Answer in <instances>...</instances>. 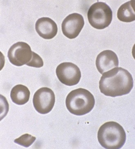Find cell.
<instances>
[{
  "label": "cell",
  "mask_w": 135,
  "mask_h": 149,
  "mask_svg": "<svg viewBox=\"0 0 135 149\" xmlns=\"http://www.w3.org/2000/svg\"><path fill=\"white\" fill-rule=\"evenodd\" d=\"M133 87L134 80L132 74L120 67L104 73L99 82L101 93L113 97L128 94Z\"/></svg>",
  "instance_id": "cell-1"
},
{
  "label": "cell",
  "mask_w": 135,
  "mask_h": 149,
  "mask_svg": "<svg viewBox=\"0 0 135 149\" xmlns=\"http://www.w3.org/2000/svg\"><path fill=\"white\" fill-rule=\"evenodd\" d=\"M98 139L102 147L107 149H119L126 142V134L119 124L108 122L102 125L98 133Z\"/></svg>",
  "instance_id": "cell-2"
},
{
  "label": "cell",
  "mask_w": 135,
  "mask_h": 149,
  "mask_svg": "<svg viewBox=\"0 0 135 149\" xmlns=\"http://www.w3.org/2000/svg\"><path fill=\"white\" fill-rule=\"evenodd\" d=\"M95 104L94 96L85 89L73 90L66 98V105L68 111L76 116H83L92 110Z\"/></svg>",
  "instance_id": "cell-3"
},
{
  "label": "cell",
  "mask_w": 135,
  "mask_h": 149,
  "mask_svg": "<svg viewBox=\"0 0 135 149\" xmlns=\"http://www.w3.org/2000/svg\"><path fill=\"white\" fill-rule=\"evenodd\" d=\"M91 25L97 29H103L110 24L112 20V11L107 4L97 2L92 5L87 13Z\"/></svg>",
  "instance_id": "cell-4"
},
{
  "label": "cell",
  "mask_w": 135,
  "mask_h": 149,
  "mask_svg": "<svg viewBox=\"0 0 135 149\" xmlns=\"http://www.w3.org/2000/svg\"><path fill=\"white\" fill-rule=\"evenodd\" d=\"M33 52L30 47L24 42H18L10 47L8 57L10 62L16 66L27 65L33 57Z\"/></svg>",
  "instance_id": "cell-5"
},
{
  "label": "cell",
  "mask_w": 135,
  "mask_h": 149,
  "mask_svg": "<svg viewBox=\"0 0 135 149\" xmlns=\"http://www.w3.org/2000/svg\"><path fill=\"white\" fill-rule=\"evenodd\" d=\"M55 97L53 91L47 87L41 88L34 94L33 104L37 111L41 114H46L53 109Z\"/></svg>",
  "instance_id": "cell-6"
},
{
  "label": "cell",
  "mask_w": 135,
  "mask_h": 149,
  "mask_svg": "<svg viewBox=\"0 0 135 149\" xmlns=\"http://www.w3.org/2000/svg\"><path fill=\"white\" fill-rule=\"evenodd\" d=\"M56 73L62 84L71 86L78 84L80 80L81 73L78 66L71 63L65 62L57 67Z\"/></svg>",
  "instance_id": "cell-7"
},
{
  "label": "cell",
  "mask_w": 135,
  "mask_h": 149,
  "mask_svg": "<svg viewBox=\"0 0 135 149\" xmlns=\"http://www.w3.org/2000/svg\"><path fill=\"white\" fill-rule=\"evenodd\" d=\"M84 21L80 14L74 13L66 17L62 24L63 34L68 38H75L83 28Z\"/></svg>",
  "instance_id": "cell-8"
},
{
  "label": "cell",
  "mask_w": 135,
  "mask_h": 149,
  "mask_svg": "<svg viewBox=\"0 0 135 149\" xmlns=\"http://www.w3.org/2000/svg\"><path fill=\"white\" fill-rule=\"evenodd\" d=\"M96 64L99 72L103 74L111 69L118 67V58L114 52L107 50L98 55Z\"/></svg>",
  "instance_id": "cell-9"
},
{
  "label": "cell",
  "mask_w": 135,
  "mask_h": 149,
  "mask_svg": "<svg viewBox=\"0 0 135 149\" xmlns=\"http://www.w3.org/2000/svg\"><path fill=\"white\" fill-rule=\"evenodd\" d=\"M35 29L40 36L48 40L55 36L58 31L56 23L48 17L38 19L36 23Z\"/></svg>",
  "instance_id": "cell-10"
},
{
  "label": "cell",
  "mask_w": 135,
  "mask_h": 149,
  "mask_svg": "<svg viewBox=\"0 0 135 149\" xmlns=\"http://www.w3.org/2000/svg\"><path fill=\"white\" fill-rule=\"evenodd\" d=\"M30 93L29 90L23 85H16L12 88L10 93V97L14 103L19 105L25 104L29 100Z\"/></svg>",
  "instance_id": "cell-11"
},
{
  "label": "cell",
  "mask_w": 135,
  "mask_h": 149,
  "mask_svg": "<svg viewBox=\"0 0 135 149\" xmlns=\"http://www.w3.org/2000/svg\"><path fill=\"white\" fill-rule=\"evenodd\" d=\"M117 17L119 20L124 22L134 21L135 1H129L122 5L118 10Z\"/></svg>",
  "instance_id": "cell-12"
},
{
  "label": "cell",
  "mask_w": 135,
  "mask_h": 149,
  "mask_svg": "<svg viewBox=\"0 0 135 149\" xmlns=\"http://www.w3.org/2000/svg\"><path fill=\"white\" fill-rule=\"evenodd\" d=\"M36 138L28 134H25L16 139L14 142L26 148L29 147L35 141Z\"/></svg>",
  "instance_id": "cell-13"
},
{
  "label": "cell",
  "mask_w": 135,
  "mask_h": 149,
  "mask_svg": "<svg viewBox=\"0 0 135 149\" xmlns=\"http://www.w3.org/2000/svg\"><path fill=\"white\" fill-rule=\"evenodd\" d=\"M28 66L36 68H40L44 66V61L37 54L33 52V57L31 61L27 64Z\"/></svg>",
  "instance_id": "cell-14"
}]
</instances>
